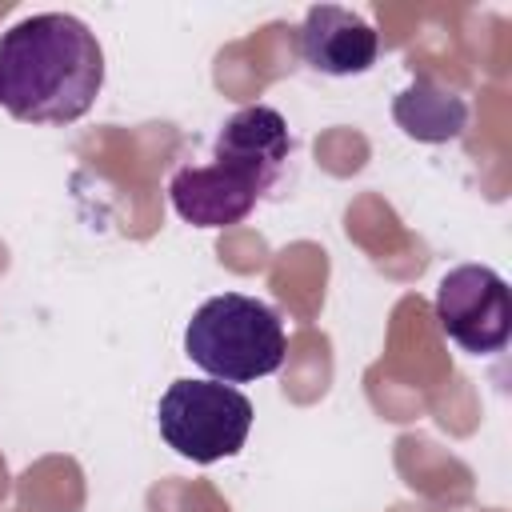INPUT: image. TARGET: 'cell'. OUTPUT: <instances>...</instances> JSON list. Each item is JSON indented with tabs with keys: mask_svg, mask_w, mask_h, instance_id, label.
<instances>
[{
	"mask_svg": "<svg viewBox=\"0 0 512 512\" xmlns=\"http://www.w3.org/2000/svg\"><path fill=\"white\" fill-rule=\"evenodd\" d=\"M252 416V400L220 380H172L156 404L164 444L192 464L236 456L252 432Z\"/></svg>",
	"mask_w": 512,
	"mask_h": 512,
	"instance_id": "3957f363",
	"label": "cell"
},
{
	"mask_svg": "<svg viewBox=\"0 0 512 512\" xmlns=\"http://www.w3.org/2000/svg\"><path fill=\"white\" fill-rule=\"evenodd\" d=\"M284 348L288 340L280 316L264 300L244 292L208 296L184 328L188 360L220 384H248L272 376L284 364Z\"/></svg>",
	"mask_w": 512,
	"mask_h": 512,
	"instance_id": "7a4b0ae2",
	"label": "cell"
},
{
	"mask_svg": "<svg viewBox=\"0 0 512 512\" xmlns=\"http://www.w3.org/2000/svg\"><path fill=\"white\" fill-rule=\"evenodd\" d=\"M264 192L236 168L208 160V164H184L168 180V200L180 220L192 228H232L240 224Z\"/></svg>",
	"mask_w": 512,
	"mask_h": 512,
	"instance_id": "8992f818",
	"label": "cell"
},
{
	"mask_svg": "<svg viewBox=\"0 0 512 512\" xmlns=\"http://www.w3.org/2000/svg\"><path fill=\"white\" fill-rule=\"evenodd\" d=\"M104 88V48L68 12H36L0 32V108L24 124H72Z\"/></svg>",
	"mask_w": 512,
	"mask_h": 512,
	"instance_id": "6da1fadb",
	"label": "cell"
},
{
	"mask_svg": "<svg viewBox=\"0 0 512 512\" xmlns=\"http://www.w3.org/2000/svg\"><path fill=\"white\" fill-rule=\"evenodd\" d=\"M392 120L400 124L404 136L420 144H448L460 140L468 128V104L452 88L436 84L432 76H416L396 100H392Z\"/></svg>",
	"mask_w": 512,
	"mask_h": 512,
	"instance_id": "ba28073f",
	"label": "cell"
},
{
	"mask_svg": "<svg viewBox=\"0 0 512 512\" xmlns=\"http://www.w3.org/2000/svg\"><path fill=\"white\" fill-rule=\"evenodd\" d=\"M292 156L288 120L268 104H248L224 120L212 140V160L244 172L260 192H272Z\"/></svg>",
	"mask_w": 512,
	"mask_h": 512,
	"instance_id": "5b68a950",
	"label": "cell"
},
{
	"mask_svg": "<svg viewBox=\"0 0 512 512\" xmlns=\"http://www.w3.org/2000/svg\"><path fill=\"white\" fill-rule=\"evenodd\" d=\"M300 56L324 76H360L380 56L376 28L340 4H312L300 24Z\"/></svg>",
	"mask_w": 512,
	"mask_h": 512,
	"instance_id": "52a82bcc",
	"label": "cell"
},
{
	"mask_svg": "<svg viewBox=\"0 0 512 512\" xmlns=\"http://www.w3.org/2000/svg\"><path fill=\"white\" fill-rule=\"evenodd\" d=\"M436 324L440 332L472 352L492 356L512 336V292L488 264H460L436 284Z\"/></svg>",
	"mask_w": 512,
	"mask_h": 512,
	"instance_id": "277c9868",
	"label": "cell"
}]
</instances>
